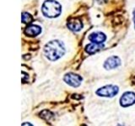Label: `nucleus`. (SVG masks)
<instances>
[{"label": "nucleus", "instance_id": "nucleus-11", "mask_svg": "<svg viewBox=\"0 0 135 126\" xmlns=\"http://www.w3.org/2000/svg\"><path fill=\"white\" fill-rule=\"evenodd\" d=\"M33 21V17L28 14V13L25 12L22 14V22L25 24H31Z\"/></svg>", "mask_w": 135, "mask_h": 126}, {"label": "nucleus", "instance_id": "nucleus-10", "mask_svg": "<svg viewBox=\"0 0 135 126\" xmlns=\"http://www.w3.org/2000/svg\"><path fill=\"white\" fill-rule=\"evenodd\" d=\"M103 48H104V45L102 43L99 44V43H95V42H92V43L89 44L86 46L85 50H86V52L89 53V54H94V53L100 51V50H102Z\"/></svg>", "mask_w": 135, "mask_h": 126}, {"label": "nucleus", "instance_id": "nucleus-6", "mask_svg": "<svg viewBox=\"0 0 135 126\" xmlns=\"http://www.w3.org/2000/svg\"><path fill=\"white\" fill-rule=\"evenodd\" d=\"M121 65V60L120 58H118L117 56H111L108 59H107V61L104 63V67L107 70H112L114 68H117Z\"/></svg>", "mask_w": 135, "mask_h": 126}, {"label": "nucleus", "instance_id": "nucleus-12", "mask_svg": "<svg viewBox=\"0 0 135 126\" xmlns=\"http://www.w3.org/2000/svg\"><path fill=\"white\" fill-rule=\"evenodd\" d=\"M40 115L41 118H43V119H46V120H49L50 119H52L53 117V114L50 111H47V110H43L41 113Z\"/></svg>", "mask_w": 135, "mask_h": 126}, {"label": "nucleus", "instance_id": "nucleus-7", "mask_svg": "<svg viewBox=\"0 0 135 126\" xmlns=\"http://www.w3.org/2000/svg\"><path fill=\"white\" fill-rule=\"evenodd\" d=\"M67 25L70 30L74 32L80 31L83 28V24L81 22V20H79L78 19H73L69 20Z\"/></svg>", "mask_w": 135, "mask_h": 126}, {"label": "nucleus", "instance_id": "nucleus-13", "mask_svg": "<svg viewBox=\"0 0 135 126\" xmlns=\"http://www.w3.org/2000/svg\"><path fill=\"white\" fill-rule=\"evenodd\" d=\"M133 21H134V27H135V9L133 10Z\"/></svg>", "mask_w": 135, "mask_h": 126}, {"label": "nucleus", "instance_id": "nucleus-1", "mask_svg": "<svg viewBox=\"0 0 135 126\" xmlns=\"http://www.w3.org/2000/svg\"><path fill=\"white\" fill-rule=\"evenodd\" d=\"M44 52L50 61H57L64 55L65 48L59 40H52L45 45Z\"/></svg>", "mask_w": 135, "mask_h": 126}, {"label": "nucleus", "instance_id": "nucleus-3", "mask_svg": "<svg viewBox=\"0 0 135 126\" xmlns=\"http://www.w3.org/2000/svg\"><path fill=\"white\" fill-rule=\"evenodd\" d=\"M118 87L115 85H107L100 88L96 91V94L101 97H107V98H112L118 92Z\"/></svg>", "mask_w": 135, "mask_h": 126}, {"label": "nucleus", "instance_id": "nucleus-4", "mask_svg": "<svg viewBox=\"0 0 135 126\" xmlns=\"http://www.w3.org/2000/svg\"><path fill=\"white\" fill-rule=\"evenodd\" d=\"M64 81L67 82L69 85L74 87H79L82 82V77L80 76L77 74H74V73H68L64 76Z\"/></svg>", "mask_w": 135, "mask_h": 126}, {"label": "nucleus", "instance_id": "nucleus-9", "mask_svg": "<svg viewBox=\"0 0 135 126\" xmlns=\"http://www.w3.org/2000/svg\"><path fill=\"white\" fill-rule=\"evenodd\" d=\"M41 28L40 26H38V25H35V24L30 25V26H28L25 30V35L31 37H35L39 35V34H41Z\"/></svg>", "mask_w": 135, "mask_h": 126}, {"label": "nucleus", "instance_id": "nucleus-5", "mask_svg": "<svg viewBox=\"0 0 135 126\" xmlns=\"http://www.w3.org/2000/svg\"><path fill=\"white\" fill-rule=\"evenodd\" d=\"M120 103L122 107H128L135 103V93L133 92H127L122 96Z\"/></svg>", "mask_w": 135, "mask_h": 126}, {"label": "nucleus", "instance_id": "nucleus-8", "mask_svg": "<svg viewBox=\"0 0 135 126\" xmlns=\"http://www.w3.org/2000/svg\"><path fill=\"white\" fill-rule=\"evenodd\" d=\"M89 40L91 42L101 44L107 40V36H105V34L101 32H95V33H92L91 35L89 36Z\"/></svg>", "mask_w": 135, "mask_h": 126}, {"label": "nucleus", "instance_id": "nucleus-2", "mask_svg": "<svg viewBox=\"0 0 135 126\" xmlns=\"http://www.w3.org/2000/svg\"><path fill=\"white\" fill-rule=\"evenodd\" d=\"M41 11L47 18H56L61 14L62 7L61 4L54 0H46L42 4Z\"/></svg>", "mask_w": 135, "mask_h": 126}]
</instances>
